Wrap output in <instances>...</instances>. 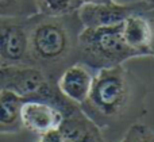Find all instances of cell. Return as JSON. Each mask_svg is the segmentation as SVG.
<instances>
[{
  "label": "cell",
  "mask_w": 154,
  "mask_h": 142,
  "mask_svg": "<svg viewBox=\"0 0 154 142\" xmlns=\"http://www.w3.org/2000/svg\"><path fill=\"white\" fill-rule=\"evenodd\" d=\"M146 87L125 65L96 70L91 91L80 108L101 130L112 129L125 119L141 118Z\"/></svg>",
  "instance_id": "6da1fadb"
},
{
  "label": "cell",
  "mask_w": 154,
  "mask_h": 142,
  "mask_svg": "<svg viewBox=\"0 0 154 142\" xmlns=\"http://www.w3.org/2000/svg\"><path fill=\"white\" fill-rule=\"evenodd\" d=\"M77 11L65 15L29 16V65L56 81L66 68L79 62V37L82 31Z\"/></svg>",
  "instance_id": "7a4b0ae2"
},
{
  "label": "cell",
  "mask_w": 154,
  "mask_h": 142,
  "mask_svg": "<svg viewBox=\"0 0 154 142\" xmlns=\"http://www.w3.org/2000/svg\"><path fill=\"white\" fill-rule=\"evenodd\" d=\"M143 57L126 43L122 23L106 27H84L79 37V62L93 72L123 65L126 61Z\"/></svg>",
  "instance_id": "3957f363"
},
{
  "label": "cell",
  "mask_w": 154,
  "mask_h": 142,
  "mask_svg": "<svg viewBox=\"0 0 154 142\" xmlns=\"http://www.w3.org/2000/svg\"><path fill=\"white\" fill-rule=\"evenodd\" d=\"M11 91L26 102L38 100L57 107L62 115L79 107L68 99L56 81L50 80L42 70L32 65H5L0 66V91Z\"/></svg>",
  "instance_id": "277c9868"
},
{
  "label": "cell",
  "mask_w": 154,
  "mask_h": 142,
  "mask_svg": "<svg viewBox=\"0 0 154 142\" xmlns=\"http://www.w3.org/2000/svg\"><path fill=\"white\" fill-rule=\"evenodd\" d=\"M29 65V16H0V66Z\"/></svg>",
  "instance_id": "5b68a950"
},
{
  "label": "cell",
  "mask_w": 154,
  "mask_h": 142,
  "mask_svg": "<svg viewBox=\"0 0 154 142\" xmlns=\"http://www.w3.org/2000/svg\"><path fill=\"white\" fill-rule=\"evenodd\" d=\"M152 7L154 5L145 0L126 4H120L114 0L103 4H81L77 14L84 27H106L120 24L130 15L143 14Z\"/></svg>",
  "instance_id": "8992f818"
},
{
  "label": "cell",
  "mask_w": 154,
  "mask_h": 142,
  "mask_svg": "<svg viewBox=\"0 0 154 142\" xmlns=\"http://www.w3.org/2000/svg\"><path fill=\"white\" fill-rule=\"evenodd\" d=\"M62 113L57 107L45 102L26 100L22 104L20 119L23 129L39 135L53 129H58Z\"/></svg>",
  "instance_id": "52a82bcc"
},
{
  "label": "cell",
  "mask_w": 154,
  "mask_h": 142,
  "mask_svg": "<svg viewBox=\"0 0 154 142\" xmlns=\"http://www.w3.org/2000/svg\"><path fill=\"white\" fill-rule=\"evenodd\" d=\"M58 130L64 142H106L103 130L82 113L80 106L62 116Z\"/></svg>",
  "instance_id": "ba28073f"
},
{
  "label": "cell",
  "mask_w": 154,
  "mask_h": 142,
  "mask_svg": "<svg viewBox=\"0 0 154 142\" xmlns=\"http://www.w3.org/2000/svg\"><path fill=\"white\" fill-rule=\"evenodd\" d=\"M93 75L95 73L92 69L76 62L61 73L57 80V85L68 99L77 104H81L91 91Z\"/></svg>",
  "instance_id": "9c48e42d"
},
{
  "label": "cell",
  "mask_w": 154,
  "mask_h": 142,
  "mask_svg": "<svg viewBox=\"0 0 154 142\" xmlns=\"http://www.w3.org/2000/svg\"><path fill=\"white\" fill-rule=\"evenodd\" d=\"M122 35L126 43L142 56H152V27L143 14H134L122 23Z\"/></svg>",
  "instance_id": "30bf717a"
},
{
  "label": "cell",
  "mask_w": 154,
  "mask_h": 142,
  "mask_svg": "<svg viewBox=\"0 0 154 142\" xmlns=\"http://www.w3.org/2000/svg\"><path fill=\"white\" fill-rule=\"evenodd\" d=\"M24 100L11 91H0V134H18L23 130L20 110Z\"/></svg>",
  "instance_id": "8fae6325"
},
{
  "label": "cell",
  "mask_w": 154,
  "mask_h": 142,
  "mask_svg": "<svg viewBox=\"0 0 154 142\" xmlns=\"http://www.w3.org/2000/svg\"><path fill=\"white\" fill-rule=\"evenodd\" d=\"M38 14L35 0H0V16H31Z\"/></svg>",
  "instance_id": "7c38bea8"
},
{
  "label": "cell",
  "mask_w": 154,
  "mask_h": 142,
  "mask_svg": "<svg viewBox=\"0 0 154 142\" xmlns=\"http://www.w3.org/2000/svg\"><path fill=\"white\" fill-rule=\"evenodd\" d=\"M38 12L45 15H65L77 11L82 4L80 0H35Z\"/></svg>",
  "instance_id": "4fadbf2b"
},
{
  "label": "cell",
  "mask_w": 154,
  "mask_h": 142,
  "mask_svg": "<svg viewBox=\"0 0 154 142\" xmlns=\"http://www.w3.org/2000/svg\"><path fill=\"white\" fill-rule=\"evenodd\" d=\"M119 142H154V131L146 125L134 122L128 126Z\"/></svg>",
  "instance_id": "5bb4252c"
},
{
  "label": "cell",
  "mask_w": 154,
  "mask_h": 142,
  "mask_svg": "<svg viewBox=\"0 0 154 142\" xmlns=\"http://www.w3.org/2000/svg\"><path fill=\"white\" fill-rule=\"evenodd\" d=\"M35 142H64V138H62L58 129H53L43 133V134H39Z\"/></svg>",
  "instance_id": "9a60e30c"
},
{
  "label": "cell",
  "mask_w": 154,
  "mask_h": 142,
  "mask_svg": "<svg viewBox=\"0 0 154 142\" xmlns=\"http://www.w3.org/2000/svg\"><path fill=\"white\" fill-rule=\"evenodd\" d=\"M143 15H145V18L149 20L150 27H152V45H150V49H152V54L154 57V7H152L147 11H145Z\"/></svg>",
  "instance_id": "2e32d148"
},
{
  "label": "cell",
  "mask_w": 154,
  "mask_h": 142,
  "mask_svg": "<svg viewBox=\"0 0 154 142\" xmlns=\"http://www.w3.org/2000/svg\"><path fill=\"white\" fill-rule=\"evenodd\" d=\"M82 4H103V3H109L114 0H80Z\"/></svg>",
  "instance_id": "e0dca14e"
},
{
  "label": "cell",
  "mask_w": 154,
  "mask_h": 142,
  "mask_svg": "<svg viewBox=\"0 0 154 142\" xmlns=\"http://www.w3.org/2000/svg\"><path fill=\"white\" fill-rule=\"evenodd\" d=\"M145 2H147V3H149V4L154 5V0H145Z\"/></svg>",
  "instance_id": "ac0fdd59"
}]
</instances>
